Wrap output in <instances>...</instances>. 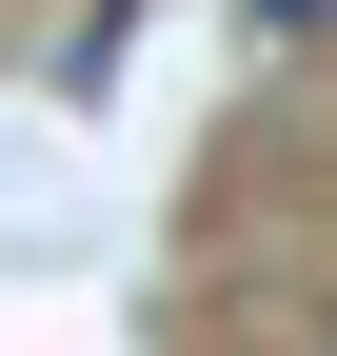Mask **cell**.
<instances>
[{"instance_id": "1", "label": "cell", "mask_w": 337, "mask_h": 356, "mask_svg": "<svg viewBox=\"0 0 337 356\" xmlns=\"http://www.w3.org/2000/svg\"><path fill=\"white\" fill-rule=\"evenodd\" d=\"M318 20H337V0H258V40H318Z\"/></svg>"}]
</instances>
